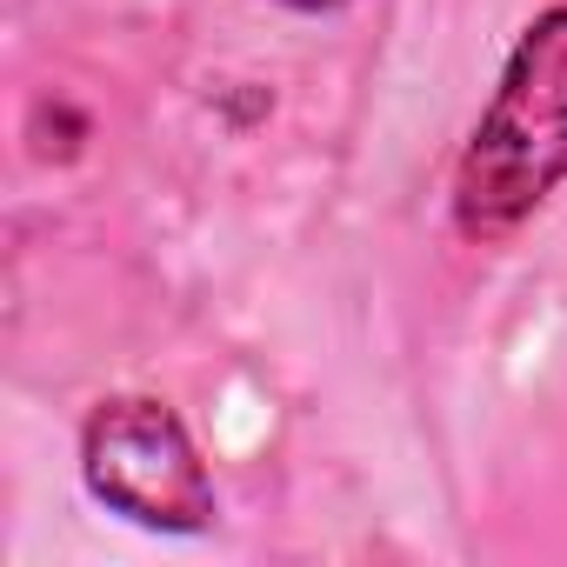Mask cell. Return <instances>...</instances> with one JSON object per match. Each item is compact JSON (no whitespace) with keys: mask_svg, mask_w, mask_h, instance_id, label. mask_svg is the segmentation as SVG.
Masks as SVG:
<instances>
[{"mask_svg":"<svg viewBox=\"0 0 567 567\" xmlns=\"http://www.w3.org/2000/svg\"><path fill=\"white\" fill-rule=\"evenodd\" d=\"M567 174V8H547L507 54V74L461 154L454 227L467 240L514 234Z\"/></svg>","mask_w":567,"mask_h":567,"instance_id":"6da1fadb","label":"cell"},{"mask_svg":"<svg viewBox=\"0 0 567 567\" xmlns=\"http://www.w3.org/2000/svg\"><path fill=\"white\" fill-rule=\"evenodd\" d=\"M295 14H328V8H341V0H288Z\"/></svg>","mask_w":567,"mask_h":567,"instance_id":"3957f363","label":"cell"},{"mask_svg":"<svg viewBox=\"0 0 567 567\" xmlns=\"http://www.w3.org/2000/svg\"><path fill=\"white\" fill-rule=\"evenodd\" d=\"M81 474L107 514L147 534H200L214 520V481L200 467V447L154 394H114L87 414Z\"/></svg>","mask_w":567,"mask_h":567,"instance_id":"7a4b0ae2","label":"cell"}]
</instances>
